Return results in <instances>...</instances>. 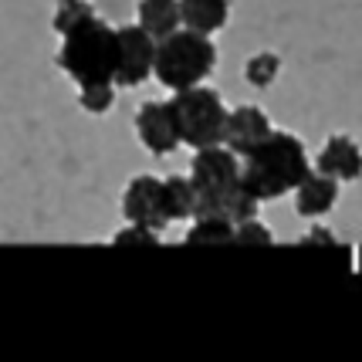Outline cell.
I'll return each instance as SVG.
<instances>
[{"mask_svg":"<svg viewBox=\"0 0 362 362\" xmlns=\"http://www.w3.org/2000/svg\"><path fill=\"white\" fill-rule=\"evenodd\" d=\"M291 193H295V214L298 217H322L339 200V180L318 173V170H308V176Z\"/></svg>","mask_w":362,"mask_h":362,"instance_id":"obj_11","label":"cell"},{"mask_svg":"<svg viewBox=\"0 0 362 362\" xmlns=\"http://www.w3.org/2000/svg\"><path fill=\"white\" fill-rule=\"evenodd\" d=\"M58 68H62L75 85H115L119 71V34L109 28L102 17H88L78 28L64 34L62 51H58Z\"/></svg>","mask_w":362,"mask_h":362,"instance_id":"obj_2","label":"cell"},{"mask_svg":"<svg viewBox=\"0 0 362 362\" xmlns=\"http://www.w3.org/2000/svg\"><path fill=\"white\" fill-rule=\"evenodd\" d=\"M234 244H261V247H268V244H274V234L264 223H257V217H251V221L234 227Z\"/></svg>","mask_w":362,"mask_h":362,"instance_id":"obj_20","label":"cell"},{"mask_svg":"<svg viewBox=\"0 0 362 362\" xmlns=\"http://www.w3.org/2000/svg\"><path fill=\"white\" fill-rule=\"evenodd\" d=\"M78 105L88 115H105L115 109V85H81Z\"/></svg>","mask_w":362,"mask_h":362,"instance_id":"obj_18","label":"cell"},{"mask_svg":"<svg viewBox=\"0 0 362 362\" xmlns=\"http://www.w3.org/2000/svg\"><path fill=\"white\" fill-rule=\"evenodd\" d=\"M119 34V71L115 88H139L142 81L153 78V58H156V37L146 34L139 24H122Z\"/></svg>","mask_w":362,"mask_h":362,"instance_id":"obj_6","label":"cell"},{"mask_svg":"<svg viewBox=\"0 0 362 362\" xmlns=\"http://www.w3.org/2000/svg\"><path fill=\"white\" fill-rule=\"evenodd\" d=\"M187 244H234V223L206 214V217H193V227L183 237Z\"/></svg>","mask_w":362,"mask_h":362,"instance_id":"obj_15","label":"cell"},{"mask_svg":"<svg viewBox=\"0 0 362 362\" xmlns=\"http://www.w3.org/2000/svg\"><path fill=\"white\" fill-rule=\"evenodd\" d=\"M230 17V0H180V24L189 31L217 34Z\"/></svg>","mask_w":362,"mask_h":362,"instance_id":"obj_12","label":"cell"},{"mask_svg":"<svg viewBox=\"0 0 362 362\" xmlns=\"http://www.w3.org/2000/svg\"><path fill=\"white\" fill-rule=\"evenodd\" d=\"M176 119H180V136L187 146L204 149V146H217L223 142V129H227V115L230 109L223 105L221 92L193 85V88H180L173 95Z\"/></svg>","mask_w":362,"mask_h":362,"instance_id":"obj_5","label":"cell"},{"mask_svg":"<svg viewBox=\"0 0 362 362\" xmlns=\"http://www.w3.org/2000/svg\"><path fill=\"white\" fill-rule=\"evenodd\" d=\"M112 244L115 247H159V234L149 230V227H139V223H129L126 230L115 234Z\"/></svg>","mask_w":362,"mask_h":362,"instance_id":"obj_19","label":"cell"},{"mask_svg":"<svg viewBox=\"0 0 362 362\" xmlns=\"http://www.w3.org/2000/svg\"><path fill=\"white\" fill-rule=\"evenodd\" d=\"M278 75H281V58H278L274 51H261V54H254L251 62L244 64V78H247V85H254V88L274 85Z\"/></svg>","mask_w":362,"mask_h":362,"instance_id":"obj_16","label":"cell"},{"mask_svg":"<svg viewBox=\"0 0 362 362\" xmlns=\"http://www.w3.org/2000/svg\"><path fill=\"white\" fill-rule=\"evenodd\" d=\"M139 28L153 37H166L180 28V0H139Z\"/></svg>","mask_w":362,"mask_h":362,"instance_id":"obj_13","label":"cell"},{"mask_svg":"<svg viewBox=\"0 0 362 362\" xmlns=\"http://www.w3.org/2000/svg\"><path fill=\"white\" fill-rule=\"evenodd\" d=\"M95 14V7L88 4V0H58V7H54V31L62 34H68L71 28H78L81 21H88V17Z\"/></svg>","mask_w":362,"mask_h":362,"instance_id":"obj_17","label":"cell"},{"mask_svg":"<svg viewBox=\"0 0 362 362\" xmlns=\"http://www.w3.org/2000/svg\"><path fill=\"white\" fill-rule=\"evenodd\" d=\"M315 170L335 180H359L362 176V149L356 139L349 136H329V142L322 146V153L315 159Z\"/></svg>","mask_w":362,"mask_h":362,"instance_id":"obj_10","label":"cell"},{"mask_svg":"<svg viewBox=\"0 0 362 362\" xmlns=\"http://www.w3.org/2000/svg\"><path fill=\"white\" fill-rule=\"evenodd\" d=\"M163 197H166V214L170 221H193L197 217V187L189 176H166L163 180Z\"/></svg>","mask_w":362,"mask_h":362,"instance_id":"obj_14","label":"cell"},{"mask_svg":"<svg viewBox=\"0 0 362 362\" xmlns=\"http://www.w3.org/2000/svg\"><path fill=\"white\" fill-rule=\"evenodd\" d=\"M217 68V47L210 41V34L200 31H180L159 37L156 41V58H153V78L170 88H193Z\"/></svg>","mask_w":362,"mask_h":362,"instance_id":"obj_3","label":"cell"},{"mask_svg":"<svg viewBox=\"0 0 362 362\" xmlns=\"http://www.w3.org/2000/svg\"><path fill=\"white\" fill-rule=\"evenodd\" d=\"M240 159H244L240 163V187L251 197H257L261 204L291 193L312 170L305 142L291 132H274V129Z\"/></svg>","mask_w":362,"mask_h":362,"instance_id":"obj_1","label":"cell"},{"mask_svg":"<svg viewBox=\"0 0 362 362\" xmlns=\"http://www.w3.org/2000/svg\"><path fill=\"white\" fill-rule=\"evenodd\" d=\"M189 180L197 187V217L217 214L227 221V206L240 189V163L237 153L223 149V142L217 146H204L197 149V156L189 163Z\"/></svg>","mask_w":362,"mask_h":362,"instance_id":"obj_4","label":"cell"},{"mask_svg":"<svg viewBox=\"0 0 362 362\" xmlns=\"http://www.w3.org/2000/svg\"><path fill=\"white\" fill-rule=\"evenodd\" d=\"M268 132H271L268 112L257 109V105H237V109L227 115L223 146H227L230 153H237V156H244V153H251Z\"/></svg>","mask_w":362,"mask_h":362,"instance_id":"obj_9","label":"cell"},{"mask_svg":"<svg viewBox=\"0 0 362 362\" xmlns=\"http://www.w3.org/2000/svg\"><path fill=\"white\" fill-rule=\"evenodd\" d=\"M136 132H139V142L153 156L176 153L183 146V136H180V119H176L173 98L170 102H146L136 112Z\"/></svg>","mask_w":362,"mask_h":362,"instance_id":"obj_8","label":"cell"},{"mask_svg":"<svg viewBox=\"0 0 362 362\" xmlns=\"http://www.w3.org/2000/svg\"><path fill=\"white\" fill-rule=\"evenodd\" d=\"M122 214L129 223H139L149 230H166L170 227V214H166V197H163V180L153 173L132 176L122 193Z\"/></svg>","mask_w":362,"mask_h":362,"instance_id":"obj_7","label":"cell"}]
</instances>
